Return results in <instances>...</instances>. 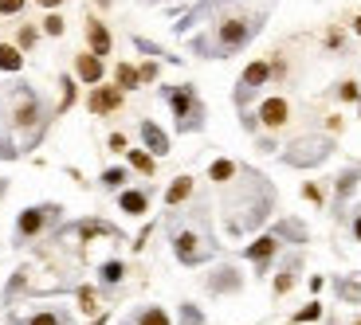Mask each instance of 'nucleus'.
<instances>
[{
    "label": "nucleus",
    "instance_id": "1",
    "mask_svg": "<svg viewBox=\"0 0 361 325\" xmlns=\"http://www.w3.org/2000/svg\"><path fill=\"white\" fill-rule=\"evenodd\" d=\"M260 16H248V12H236V16H220L216 20V51L220 55H232L251 43V36L260 31Z\"/></svg>",
    "mask_w": 361,
    "mask_h": 325
},
{
    "label": "nucleus",
    "instance_id": "2",
    "mask_svg": "<svg viewBox=\"0 0 361 325\" xmlns=\"http://www.w3.org/2000/svg\"><path fill=\"white\" fill-rule=\"evenodd\" d=\"M161 94H165L173 118H177V129H197L204 122V106H201V99H197L192 87H165Z\"/></svg>",
    "mask_w": 361,
    "mask_h": 325
},
{
    "label": "nucleus",
    "instance_id": "3",
    "mask_svg": "<svg viewBox=\"0 0 361 325\" xmlns=\"http://www.w3.org/2000/svg\"><path fill=\"white\" fill-rule=\"evenodd\" d=\"M43 118V102L36 90L28 87H16L12 90V122H16V129H31V126H40Z\"/></svg>",
    "mask_w": 361,
    "mask_h": 325
},
{
    "label": "nucleus",
    "instance_id": "4",
    "mask_svg": "<svg viewBox=\"0 0 361 325\" xmlns=\"http://www.w3.org/2000/svg\"><path fill=\"white\" fill-rule=\"evenodd\" d=\"M255 118H260L267 129H283L287 122H291V102L283 99V94H271V99L260 102V114H255Z\"/></svg>",
    "mask_w": 361,
    "mask_h": 325
},
{
    "label": "nucleus",
    "instance_id": "5",
    "mask_svg": "<svg viewBox=\"0 0 361 325\" xmlns=\"http://www.w3.org/2000/svg\"><path fill=\"white\" fill-rule=\"evenodd\" d=\"M111 48H114L111 28H106L99 16H87V51H94L99 59H106V55H111Z\"/></svg>",
    "mask_w": 361,
    "mask_h": 325
},
{
    "label": "nucleus",
    "instance_id": "6",
    "mask_svg": "<svg viewBox=\"0 0 361 325\" xmlns=\"http://www.w3.org/2000/svg\"><path fill=\"white\" fill-rule=\"evenodd\" d=\"M122 94L126 90H118V87H90V99H87V106H90V114H114V110L122 106Z\"/></svg>",
    "mask_w": 361,
    "mask_h": 325
},
{
    "label": "nucleus",
    "instance_id": "7",
    "mask_svg": "<svg viewBox=\"0 0 361 325\" xmlns=\"http://www.w3.org/2000/svg\"><path fill=\"white\" fill-rule=\"evenodd\" d=\"M267 79H271V59L248 63V67H243V75H240V99H248L251 90H260Z\"/></svg>",
    "mask_w": 361,
    "mask_h": 325
},
{
    "label": "nucleus",
    "instance_id": "8",
    "mask_svg": "<svg viewBox=\"0 0 361 325\" xmlns=\"http://www.w3.org/2000/svg\"><path fill=\"white\" fill-rule=\"evenodd\" d=\"M75 75H79V82H87V87H99L106 67H102V59L94 51H83V55H75Z\"/></svg>",
    "mask_w": 361,
    "mask_h": 325
},
{
    "label": "nucleus",
    "instance_id": "9",
    "mask_svg": "<svg viewBox=\"0 0 361 325\" xmlns=\"http://www.w3.org/2000/svg\"><path fill=\"white\" fill-rule=\"evenodd\" d=\"M51 212H55V208H28V212H20V224H16V236H20V239L40 236V231H43V224L51 219Z\"/></svg>",
    "mask_w": 361,
    "mask_h": 325
},
{
    "label": "nucleus",
    "instance_id": "10",
    "mask_svg": "<svg viewBox=\"0 0 361 325\" xmlns=\"http://www.w3.org/2000/svg\"><path fill=\"white\" fill-rule=\"evenodd\" d=\"M138 129H141V141H146V149H150L153 157H165V153H169V133H165V129H161L157 122L146 118Z\"/></svg>",
    "mask_w": 361,
    "mask_h": 325
},
{
    "label": "nucleus",
    "instance_id": "11",
    "mask_svg": "<svg viewBox=\"0 0 361 325\" xmlns=\"http://www.w3.org/2000/svg\"><path fill=\"white\" fill-rule=\"evenodd\" d=\"M173 251H177V259H180V263H201V259H204V247H201V239H197V236H192V231H180V236L177 239H173Z\"/></svg>",
    "mask_w": 361,
    "mask_h": 325
},
{
    "label": "nucleus",
    "instance_id": "12",
    "mask_svg": "<svg viewBox=\"0 0 361 325\" xmlns=\"http://www.w3.org/2000/svg\"><path fill=\"white\" fill-rule=\"evenodd\" d=\"M275 251H279V239H275V236H263V239H255V243L248 247V259H251L255 266H267Z\"/></svg>",
    "mask_w": 361,
    "mask_h": 325
},
{
    "label": "nucleus",
    "instance_id": "13",
    "mask_svg": "<svg viewBox=\"0 0 361 325\" xmlns=\"http://www.w3.org/2000/svg\"><path fill=\"white\" fill-rule=\"evenodd\" d=\"M114 87L118 90H138L141 87L138 67H134V63H118V67H114Z\"/></svg>",
    "mask_w": 361,
    "mask_h": 325
},
{
    "label": "nucleus",
    "instance_id": "14",
    "mask_svg": "<svg viewBox=\"0 0 361 325\" xmlns=\"http://www.w3.org/2000/svg\"><path fill=\"white\" fill-rule=\"evenodd\" d=\"M0 71H24V51L16 43H0Z\"/></svg>",
    "mask_w": 361,
    "mask_h": 325
},
{
    "label": "nucleus",
    "instance_id": "15",
    "mask_svg": "<svg viewBox=\"0 0 361 325\" xmlns=\"http://www.w3.org/2000/svg\"><path fill=\"white\" fill-rule=\"evenodd\" d=\"M118 208H122V212H130V216H141V212L150 208V196H146V192H122Z\"/></svg>",
    "mask_w": 361,
    "mask_h": 325
},
{
    "label": "nucleus",
    "instance_id": "16",
    "mask_svg": "<svg viewBox=\"0 0 361 325\" xmlns=\"http://www.w3.org/2000/svg\"><path fill=\"white\" fill-rule=\"evenodd\" d=\"M189 192H192V177H177L165 192V204H180V200H189Z\"/></svg>",
    "mask_w": 361,
    "mask_h": 325
},
{
    "label": "nucleus",
    "instance_id": "17",
    "mask_svg": "<svg viewBox=\"0 0 361 325\" xmlns=\"http://www.w3.org/2000/svg\"><path fill=\"white\" fill-rule=\"evenodd\" d=\"M126 153H130V165L150 177V173H153V153H150V149H126Z\"/></svg>",
    "mask_w": 361,
    "mask_h": 325
},
{
    "label": "nucleus",
    "instance_id": "18",
    "mask_svg": "<svg viewBox=\"0 0 361 325\" xmlns=\"http://www.w3.org/2000/svg\"><path fill=\"white\" fill-rule=\"evenodd\" d=\"M232 177H236V165H232V161H212L208 180H216V185H228Z\"/></svg>",
    "mask_w": 361,
    "mask_h": 325
},
{
    "label": "nucleus",
    "instance_id": "19",
    "mask_svg": "<svg viewBox=\"0 0 361 325\" xmlns=\"http://www.w3.org/2000/svg\"><path fill=\"white\" fill-rule=\"evenodd\" d=\"M36 43H40V28H31V24H24V28L16 31V48H20V51H31Z\"/></svg>",
    "mask_w": 361,
    "mask_h": 325
},
{
    "label": "nucleus",
    "instance_id": "20",
    "mask_svg": "<svg viewBox=\"0 0 361 325\" xmlns=\"http://www.w3.org/2000/svg\"><path fill=\"white\" fill-rule=\"evenodd\" d=\"M67 31V20H63L59 12H48L43 16V36H63Z\"/></svg>",
    "mask_w": 361,
    "mask_h": 325
},
{
    "label": "nucleus",
    "instance_id": "21",
    "mask_svg": "<svg viewBox=\"0 0 361 325\" xmlns=\"http://www.w3.org/2000/svg\"><path fill=\"white\" fill-rule=\"evenodd\" d=\"M71 106H75V79H71V75H63V99H59V114H67Z\"/></svg>",
    "mask_w": 361,
    "mask_h": 325
},
{
    "label": "nucleus",
    "instance_id": "22",
    "mask_svg": "<svg viewBox=\"0 0 361 325\" xmlns=\"http://www.w3.org/2000/svg\"><path fill=\"white\" fill-rule=\"evenodd\" d=\"M138 325H169V314H165V310H157V305H153V310H146V314H138Z\"/></svg>",
    "mask_w": 361,
    "mask_h": 325
},
{
    "label": "nucleus",
    "instance_id": "23",
    "mask_svg": "<svg viewBox=\"0 0 361 325\" xmlns=\"http://www.w3.org/2000/svg\"><path fill=\"white\" fill-rule=\"evenodd\" d=\"M79 310H83V314H94V310H99V294H94L90 286H83V290H79Z\"/></svg>",
    "mask_w": 361,
    "mask_h": 325
},
{
    "label": "nucleus",
    "instance_id": "24",
    "mask_svg": "<svg viewBox=\"0 0 361 325\" xmlns=\"http://www.w3.org/2000/svg\"><path fill=\"white\" fill-rule=\"evenodd\" d=\"M122 275H126V266H122V263H106V266H102V282H106V286H118Z\"/></svg>",
    "mask_w": 361,
    "mask_h": 325
},
{
    "label": "nucleus",
    "instance_id": "25",
    "mask_svg": "<svg viewBox=\"0 0 361 325\" xmlns=\"http://www.w3.org/2000/svg\"><path fill=\"white\" fill-rule=\"evenodd\" d=\"M338 99H341V102H358V99H361V87H358L353 79L338 82Z\"/></svg>",
    "mask_w": 361,
    "mask_h": 325
},
{
    "label": "nucleus",
    "instance_id": "26",
    "mask_svg": "<svg viewBox=\"0 0 361 325\" xmlns=\"http://www.w3.org/2000/svg\"><path fill=\"white\" fill-rule=\"evenodd\" d=\"M102 185H106V188L126 185V168H106V173H102Z\"/></svg>",
    "mask_w": 361,
    "mask_h": 325
},
{
    "label": "nucleus",
    "instance_id": "27",
    "mask_svg": "<svg viewBox=\"0 0 361 325\" xmlns=\"http://www.w3.org/2000/svg\"><path fill=\"white\" fill-rule=\"evenodd\" d=\"M291 286H295V266H287V270H283V275L275 278V294H287Z\"/></svg>",
    "mask_w": 361,
    "mask_h": 325
},
{
    "label": "nucleus",
    "instance_id": "28",
    "mask_svg": "<svg viewBox=\"0 0 361 325\" xmlns=\"http://www.w3.org/2000/svg\"><path fill=\"white\" fill-rule=\"evenodd\" d=\"M63 322H67L63 314H36V317H28L24 325H63Z\"/></svg>",
    "mask_w": 361,
    "mask_h": 325
},
{
    "label": "nucleus",
    "instance_id": "29",
    "mask_svg": "<svg viewBox=\"0 0 361 325\" xmlns=\"http://www.w3.org/2000/svg\"><path fill=\"white\" fill-rule=\"evenodd\" d=\"M79 236H83V239H94V236H111V227H106V224H83V227H79Z\"/></svg>",
    "mask_w": 361,
    "mask_h": 325
},
{
    "label": "nucleus",
    "instance_id": "30",
    "mask_svg": "<svg viewBox=\"0 0 361 325\" xmlns=\"http://www.w3.org/2000/svg\"><path fill=\"white\" fill-rule=\"evenodd\" d=\"M28 0H0V16H20Z\"/></svg>",
    "mask_w": 361,
    "mask_h": 325
},
{
    "label": "nucleus",
    "instance_id": "31",
    "mask_svg": "<svg viewBox=\"0 0 361 325\" xmlns=\"http://www.w3.org/2000/svg\"><path fill=\"white\" fill-rule=\"evenodd\" d=\"M326 48H330V51H341V48H346V36H341V28H330V31H326Z\"/></svg>",
    "mask_w": 361,
    "mask_h": 325
},
{
    "label": "nucleus",
    "instance_id": "32",
    "mask_svg": "<svg viewBox=\"0 0 361 325\" xmlns=\"http://www.w3.org/2000/svg\"><path fill=\"white\" fill-rule=\"evenodd\" d=\"M318 314H322V305L311 302L306 310H299V314H295V322H318Z\"/></svg>",
    "mask_w": 361,
    "mask_h": 325
},
{
    "label": "nucleus",
    "instance_id": "33",
    "mask_svg": "<svg viewBox=\"0 0 361 325\" xmlns=\"http://www.w3.org/2000/svg\"><path fill=\"white\" fill-rule=\"evenodd\" d=\"M138 75H141V82H153V79H157V63H141Z\"/></svg>",
    "mask_w": 361,
    "mask_h": 325
},
{
    "label": "nucleus",
    "instance_id": "34",
    "mask_svg": "<svg viewBox=\"0 0 361 325\" xmlns=\"http://www.w3.org/2000/svg\"><path fill=\"white\" fill-rule=\"evenodd\" d=\"M302 196L311 200V204H322V192H318V185H306V188H302Z\"/></svg>",
    "mask_w": 361,
    "mask_h": 325
},
{
    "label": "nucleus",
    "instance_id": "35",
    "mask_svg": "<svg viewBox=\"0 0 361 325\" xmlns=\"http://www.w3.org/2000/svg\"><path fill=\"white\" fill-rule=\"evenodd\" d=\"M111 149L114 153H126V138H122V133H111Z\"/></svg>",
    "mask_w": 361,
    "mask_h": 325
},
{
    "label": "nucleus",
    "instance_id": "36",
    "mask_svg": "<svg viewBox=\"0 0 361 325\" xmlns=\"http://www.w3.org/2000/svg\"><path fill=\"white\" fill-rule=\"evenodd\" d=\"M36 4H40V8H48V12H55L63 4V0H36Z\"/></svg>",
    "mask_w": 361,
    "mask_h": 325
},
{
    "label": "nucleus",
    "instance_id": "37",
    "mask_svg": "<svg viewBox=\"0 0 361 325\" xmlns=\"http://www.w3.org/2000/svg\"><path fill=\"white\" fill-rule=\"evenodd\" d=\"M353 239H358V243H361V216L353 219Z\"/></svg>",
    "mask_w": 361,
    "mask_h": 325
},
{
    "label": "nucleus",
    "instance_id": "38",
    "mask_svg": "<svg viewBox=\"0 0 361 325\" xmlns=\"http://www.w3.org/2000/svg\"><path fill=\"white\" fill-rule=\"evenodd\" d=\"M353 31H358V40H361V12H358V20H353Z\"/></svg>",
    "mask_w": 361,
    "mask_h": 325
},
{
    "label": "nucleus",
    "instance_id": "39",
    "mask_svg": "<svg viewBox=\"0 0 361 325\" xmlns=\"http://www.w3.org/2000/svg\"><path fill=\"white\" fill-rule=\"evenodd\" d=\"M94 325H106V317H94Z\"/></svg>",
    "mask_w": 361,
    "mask_h": 325
},
{
    "label": "nucleus",
    "instance_id": "40",
    "mask_svg": "<svg viewBox=\"0 0 361 325\" xmlns=\"http://www.w3.org/2000/svg\"><path fill=\"white\" fill-rule=\"evenodd\" d=\"M353 325H361V322H353Z\"/></svg>",
    "mask_w": 361,
    "mask_h": 325
}]
</instances>
